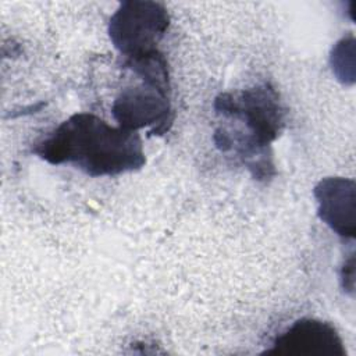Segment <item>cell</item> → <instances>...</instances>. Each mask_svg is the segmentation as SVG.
<instances>
[{"label":"cell","mask_w":356,"mask_h":356,"mask_svg":"<svg viewBox=\"0 0 356 356\" xmlns=\"http://www.w3.org/2000/svg\"><path fill=\"white\" fill-rule=\"evenodd\" d=\"M214 110L234 122L216 129V146L224 153H235L256 179L270 178L274 172L270 146L285 124L278 92L264 82L238 93H221L214 100Z\"/></svg>","instance_id":"7a4b0ae2"},{"label":"cell","mask_w":356,"mask_h":356,"mask_svg":"<svg viewBox=\"0 0 356 356\" xmlns=\"http://www.w3.org/2000/svg\"><path fill=\"white\" fill-rule=\"evenodd\" d=\"M170 25L163 4L154 1H122L111 15L108 35L114 47L125 58L157 50Z\"/></svg>","instance_id":"3957f363"},{"label":"cell","mask_w":356,"mask_h":356,"mask_svg":"<svg viewBox=\"0 0 356 356\" xmlns=\"http://www.w3.org/2000/svg\"><path fill=\"white\" fill-rule=\"evenodd\" d=\"M317 214L342 238L355 236V182L342 177L321 179L314 186Z\"/></svg>","instance_id":"8992f818"},{"label":"cell","mask_w":356,"mask_h":356,"mask_svg":"<svg viewBox=\"0 0 356 356\" xmlns=\"http://www.w3.org/2000/svg\"><path fill=\"white\" fill-rule=\"evenodd\" d=\"M32 152L49 164H71L89 177L139 170L146 157L136 131L111 127L92 113H76L36 142Z\"/></svg>","instance_id":"6da1fadb"},{"label":"cell","mask_w":356,"mask_h":356,"mask_svg":"<svg viewBox=\"0 0 356 356\" xmlns=\"http://www.w3.org/2000/svg\"><path fill=\"white\" fill-rule=\"evenodd\" d=\"M267 355L346 356L335 327L318 318H299L277 335Z\"/></svg>","instance_id":"5b68a950"},{"label":"cell","mask_w":356,"mask_h":356,"mask_svg":"<svg viewBox=\"0 0 356 356\" xmlns=\"http://www.w3.org/2000/svg\"><path fill=\"white\" fill-rule=\"evenodd\" d=\"M138 79L140 83L121 89L113 103L111 113L118 127L136 132L153 127L152 135L167 132L172 121L171 85Z\"/></svg>","instance_id":"277c9868"}]
</instances>
